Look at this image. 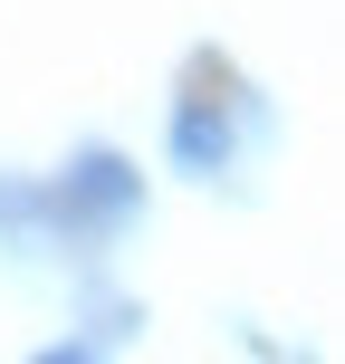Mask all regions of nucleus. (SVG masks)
I'll list each match as a JSON object with an SVG mask.
<instances>
[{
    "label": "nucleus",
    "mask_w": 345,
    "mask_h": 364,
    "mask_svg": "<svg viewBox=\"0 0 345 364\" xmlns=\"http://www.w3.org/2000/svg\"><path fill=\"white\" fill-rule=\"evenodd\" d=\"M144 220V173L115 144H77L58 182H38V240H68V250H106Z\"/></svg>",
    "instance_id": "f257e3e1"
},
{
    "label": "nucleus",
    "mask_w": 345,
    "mask_h": 364,
    "mask_svg": "<svg viewBox=\"0 0 345 364\" xmlns=\"http://www.w3.org/2000/svg\"><path fill=\"white\" fill-rule=\"evenodd\" d=\"M230 154H240L230 106H221V96H173V173L221 182V173H230Z\"/></svg>",
    "instance_id": "f03ea898"
},
{
    "label": "nucleus",
    "mask_w": 345,
    "mask_h": 364,
    "mask_svg": "<svg viewBox=\"0 0 345 364\" xmlns=\"http://www.w3.org/2000/svg\"><path fill=\"white\" fill-rule=\"evenodd\" d=\"M0 240L38 250V182H19V173H0Z\"/></svg>",
    "instance_id": "7ed1b4c3"
},
{
    "label": "nucleus",
    "mask_w": 345,
    "mask_h": 364,
    "mask_svg": "<svg viewBox=\"0 0 345 364\" xmlns=\"http://www.w3.org/2000/svg\"><path fill=\"white\" fill-rule=\"evenodd\" d=\"M87 316H96V336H87V346H96V355H106V346H125V336H134V326H144V307H134V297H96V307H87Z\"/></svg>",
    "instance_id": "20e7f679"
}]
</instances>
